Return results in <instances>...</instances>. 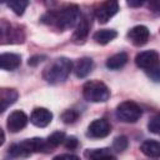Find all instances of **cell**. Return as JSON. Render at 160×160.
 Returning <instances> with one entry per match:
<instances>
[{
	"label": "cell",
	"mask_w": 160,
	"mask_h": 160,
	"mask_svg": "<svg viewBox=\"0 0 160 160\" xmlns=\"http://www.w3.org/2000/svg\"><path fill=\"white\" fill-rule=\"evenodd\" d=\"M79 20H80V10L79 6L75 4L66 5L58 11L50 10L41 18L42 22L48 25H54L61 31L71 29L79 22Z\"/></svg>",
	"instance_id": "1"
},
{
	"label": "cell",
	"mask_w": 160,
	"mask_h": 160,
	"mask_svg": "<svg viewBox=\"0 0 160 160\" xmlns=\"http://www.w3.org/2000/svg\"><path fill=\"white\" fill-rule=\"evenodd\" d=\"M52 149L48 144L46 139L42 138H32V139H26L24 141L12 144L9 148V154L12 158H28L32 155L34 152H50Z\"/></svg>",
	"instance_id": "2"
},
{
	"label": "cell",
	"mask_w": 160,
	"mask_h": 160,
	"mask_svg": "<svg viewBox=\"0 0 160 160\" xmlns=\"http://www.w3.org/2000/svg\"><path fill=\"white\" fill-rule=\"evenodd\" d=\"M71 70L72 62L68 58H56L44 69L42 78L49 84H59L66 80Z\"/></svg>",
	"instance_id": "3"
},
{
	"label": "cell",
	"mask_w": 160,
	"mask_h": 160,
	"mask_svg": "<svg viewBox=\"0 0 160 160\" xmlns=\"http://www.w3.org/2000/svg\"><path fill=\"white\" fill-rule=\"evenodd\" d=\"M82 96L90 102H105L110 98V90L100 80H89L82 86Z\"/></svg>",
	"instance_id": "4"
},
{
	"label": "cell",
	"mask_w": 160,
	"mask_h": 160,
	"mask_svg": "<svg viewBox=\"0 0 160 160\" xmlns=\"http://www.w3.org/2000/svg\"><path fill=\"white\" fill-rule=\"evenodd\" d=\"M142 115L141 108L134 101H122L116 108V118L122 122H136Z\"/></svg>",
	"instance_id": "5"
},
{
	"label": "cell",
	"mask_w": 160,
	"mask_h": 160,
	"mask_svg": "<svg viewBox=\"0 0 160 160\" xmlns=\"http://www.w3.org/2000/svg\"><path fill=\"white\" fill-rule=\"evenodd\" d=\"M1 32V42L2 44H21L24 42L25 34L20 26H14L5 20L1 21L0 26Z\"/></svg>",
	"instance_id": "6"
},
{
	"label": "cell",
	"mask_w": 160,
	"mask_h": 160,
	"mask_svg": "<svg viewBox=\"0 0 160 160\" xmlns=\"http://www.w3.org/2000/svg\"><path fill=\"white\" fill-rule=\"evenodd\" d=\"M111 131V125L106 119H95L88 126L86 135L92 139L106 138Z\"/></svg>",
	"instance_id": "7"
},
{
	"label": "cell",
	"mask_w": 160,
	"mask_h": 160,
	"mask_svg": "<svg viewBox=\"0 0 160 160\" xmlns=\"http://www.w3.org/2000/svg\"><path fill=\"white\" fill-rule=\"evenodd\" d=\"M118 11H119V2L115 0H109L100 4V6L95 10V18L100 24H105Z\"/></svg>",
	"instance_id": "8"
},
{
	"label": "cell",
	"mask_w": 160,
	"mask_h": 160,
	"mask_svg": "<svg viewBox=\"0 0 160 160\" xmlns=\"http://www.w3.org/2000/svg\"><path fill=\"white\" fill-rule=\"evenodd\" d=\"M135 64L139 68L148 71V70L155 68L156 65H159V54L155 50L141 51L135 56Z\"/></svg>",
	"instance_id": "9"
},
{
	"label": "cell",
	"mask_w": 160,
	"mask_h": 160,
	"mask_svg": "<svg viewBox=\"0 0 160 160\" xmlns=\"http://www.w3.org/2000/svg\"><path fill=\"white\" fill-rule=\"evenodd\" d=\"M149 36H150V31L145 25H136L128 31V39L135 46H141L146 44Z\"/></svg>",
	"instance_id": "10"
},
{
	"label": "cell",
	"mask_w": 160,
	"mask_h": 160,
	"mask_svg": "<svg viewBox=\"0 0 160 160\" xmlns=\"http://www.w3.org/2000/svg\"><path fill=\"white\" fill-rule=\"evenodd\" d=\"M28 120V115L22 110H15L8 116L6 126L10 132H18L26 126Z\"/></svg>",
	"instance_id": "11"
},
{
	"label": "cell",
	"mask_w": 160,
	"mask_h": 160,
	"mask_svg": "<svg viewBox=\"0 0 160 160\" xmlns=\"http://www.w3.org/2000/svg\"><path fill=\"white\" fill-rule=\"evenodd\" d=\"M52 120V112L46 108H36L30 115V121L38 128L48 126Z\"/></svg>",
	"instance_id": "12"
},
{
	"label": "cell",
	"mask_w": 160,
	"mask_h": 160,
	"mask_svg": "<svg viewBox=\"0 0 160 160\" xmlns=\"http://www.w3.org/2000/svg\"><path fill=\"white\" fill-rule=\"evenodd\" d=\"M90 30V21L86 16H80L79 22L76 24V28L74 30L72 34V41L75 44H82L85 41V39L88 38Z\"/></svg>",
	"instance_id": "13"
},
{
	"label": "cell",
	"mask_w": 160,
	"mask_h": 160,
	"mask_svg": "<svg viewBox=\"0 0 160 160\" xmlns=\"http://www.w3.org/2000/svg\"><path fill=\"white\" fill-rule=\"evenodd\" d=\"M21 64V56L14 52H2L0 55V68L2 70H15Z\"/></svg>",
	"instance_id": "14"
},
{
	"label": "cell",
	"mask_w": 160,
	"mask_h": 160,
	"mask_svg": "<svg viewBox=\"0 0 160 160\" xmlns=\"http://www.w3.org/2000/svg\"><path fill=\"white\" fill-rule=\"evenodd\" d=\"M92 66H94L92 59L85 56V58L79 59V60L75 62L72 70H74V74H75L76 78H79V79H84V78H86V76L91 72Z\"/></svg>",
	"instance_id": "15"
},
{
	"label": "cell",
	"mask_w": 160,
	"mask_h": 160,
	"mask_svg": "<svg viewBox=\"0 0 160 160\" xmlns=\"http://www.w3.org/2000/svg\"><path fill=\"white\" fill-rule=\"evenodd\" d=\"M19 98V92L15 89H8V88H2L0 90V111L4 112L10 105L15 104L16 100Z\"/></svg>",
	"instance_id": "16"
},
{
	"label": "cell",
	"mask_w": 160,
	"mask_h": 160,
	"mask_svg": "<svg viewBox=\"0 0 160 160\" xmlns=\"http://www.w3.org/2000/svg\"><path fill=\"white\" fill-rule=\"evenodd\" d=\"M140 150L144 155H146L148 158H160V141L158 140H145L141 145H140Z\"/></svg>",
	"instance_id": "17"
},
{
	"label": "cell",
	"mask_w": 160,
	"mask_h": 160,
	"mask_svg": "<svg viewBox=\"0 0 160 160\" xmlns=\"http://www.w3.org/2000/svg\"><path fill=\"white\" fill-rule=\"evenodd\" d=\"M129 58H128V54L121 51V52H118V54H114L112 56H110L108 60H106V68L110 69V70H119L121 68L125 66V64L128 62Z\"/></svg>",
	"instance_id": "18"
},
{
	"label": "cell",
	"mask_w": 160,
	"mask_h": 160,
	"mask_svg": "<svg viewBox=\"0 0 160 160\" xmlns=\"http://www.w3.org/2000/svg\"><path fill=\"white\" fill-rule=\"evenodd\" d=\"M116 36H118V32L112 29H100L92 35V39L95 40V42H98L100 45H105V44L112 41Z\"/></svg>",
	"instance_id": "19"
},
{
	"label": "cell",
	"mask_w": 160,
	"mask_h": 160,
	"mask_svg": "<svg viewBox=\"0 0 160 160\" xmlns=\"http://www.w3.org/2000/svg\"><path fill=\"white\" fill-rule=\"evenodd\" d=\"M106 155H110V149L109 148H102V149H89L85 151V156L88 160H99Z\"/></svg>",
	"instance_id": "20"
},
{
	"label": "cell",
	"mask_w": 160,
	"mask_h": 160,
	"mask_svg": "<svg viewBox=\"0 0 160 160\" xmlns=\"http://www.w3.org/2000/svg\"><path fill=\"white\" fill-rule=\"evenodd\" d=\"M6 5L16 14V15H22L24 14V11H25V9L28 8V5H29V1H26V0H11V1H9V2H6Z\"/></svg>",
	"instance_id": "21"
},
{
	"label": "cell",
	"mask_w": 160,
	"mask_h": 160,
	"mask_svg": "<svg viewBox=\"0 0 160 160\" xmlns=\"http://www.w3.org/2000/svg\"><path fill=\"white\" fill-rule=\"evenodd\" d=\"M65 139L66 138H65V132L64 131H55L51 135H49V138L46 140H48L50 148L51 149H55L56 146H59L60 144H62L65 141Z\"/></svg>",
	"instance_id": "22"
},
{
	"label": "cell",
	"mask_w": 160,
	"mask_h": 160,
	"mask_svg": "<svg viewBox=\"0 0 160 160\" xmlns=\"http://www.w3.org/2000/svg\"><path fill=\"white\" fill-rule=\"evenodd\" d=\"M128 145H129L128 138L124 136V135H120V136L115 138V140H114V142H112V149H114L115 151H118V152H121V151L126 150Z\"/></svg>",
	"instance_id": "23"
},
{
	"label": "cell",
	"mask_w": 160,
	"mask_h": 160,
	"mask_svg": "<svg viewBox=\"0 0 160 160\" xmlns=\"http://www.w3.org/2000/svg\"><path fill=\"white\" fill-rule=\"evenodd\" d=\"M78 118H79V112L75 111L74 109L65 110L62 112V115H61V119H62V121L65 124H72V122H75L78 120Z\"/></svg>",
	"instance_id": "24"
},
{
	"label": "cell",
	"mask_w": 160,
	"mask_h": 160,
	"mask_svg": "<svg viewBox=\"0 0 160 160\" xmlns=\"http://www.w3.org/2000/svg\"><path fill=\"white\" fill-rule=\"evenodd\" d=\"M148 129H149V131H151L154 134H160V112L154 115L150 119V121L148 124Z\"/></svg>",
	"instance_id": "25"
},
{
	"label": "cell",
	"mask_w": 160,
	"mask_h": 160,
	"mask_svg": "<svg viewBox=\"0 0 160 160\" xmlns=\"http://www.w3.org/2000/svg\"><path fill=\"white\" fill-rule=\"evenodd\" d=\"M148 75H149L154 81H160V64L156 65L155 68L148 70Z\"/></svg>",
	"instance_id": "26"
},
{
	"label": "cell",
	"mask_w": 160,
	"mask_h": 160,
	"mask_svg": "<svg viewBox=\"0 0 160 160\" xmlns=\"http://www.w3.org/2000/svg\"><path fill=\"white\" fill-rule=\"evenodd\" d=\"M78 139L75 138V136H69V138H66L65 139V141H64V145H65V148L66 149H70V150H72V149H75L76 146H78Z\"/></svg>",
	"instance_id": "27"
},
{
	"label": "cell",
	"mask_w": 160,
	"mask_h": 160,
	"mask_svg": "<svg viewBox=\"0 0 160 160\" xmlns=\"http://www.w3.org/2000/svg\"><path fill=\"white\" fill-rule=\"evenodd\" d=\"M149 9L156 14V15H160V0H155V1H150L149 4Z\"/></svg>",
	"instance_id": "28"
},
{
	"label": "cell",
	"mask_w": 160,
	"mask_h": 160,
	"mask_svg": "<svg viewBox=\"0 0 160 160\" xmlns=\"http://www.w3.org/2000/svg\"><path fill=\"white\" fill-rule=\"evenodd\" d=\"M54 160H80V159L74 154H61L55 156Z\"/></svg>",
	"instance_id": "29"
},
{
	"label": "cell",
	"mask_w": 160,
	"mask_h": 160,
	"mask_svg": "<svg viewBox=\"0 0 160 160\" xmlns=\"http://www.w3.org/2000/svg\"><path fill=\"white\" fill-rule=\"evenodd\" d=\"M44 59H45V56H44V55H35V56H32V58H30V59H29L28 64H29V65H31V66H36V65H38L39 62H41Z\"/></svg>",
	"instance_id": "30"
},
{
	"label": "cell",
	"mask_w": 160,
	"mask_h": 160,
	"mask_svg": "<svg viewBox=\"0 0 160 160\" xmlns=\"http://www.w3.org/2000/svg\"><path fill=\"white\" fill-rule=\"evenodd\" d=\"M142 4H144L142 1H132V0L128 1V5H129V6H132V8H138V6H141Z\"/></svg>",
	"instance_id": "31"
},
{
	"label": "cell",
	"mask_w": 160,
	"mask_h": 160,
	"mask_svg": "<svg viewBox=\"0 0 160 160\" xmlns=\"http://www.w3.org/2000/svg\"><path fill=\"white\" fill-rule=\"evenodd\" d=\"M99 160H116V159L114 156H111V155H106V156H104V158H101Z\"/></svg>",
	"instance_id": "32"
}]
</instances>
